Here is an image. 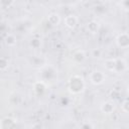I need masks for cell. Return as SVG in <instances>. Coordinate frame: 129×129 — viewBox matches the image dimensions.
Masks as SVG:
<instances>
[{"mask_svg":"<svg viewBox=\"0 0 129 129\" xmlns=\"http://www.w3.org/2000/svg\"><path fill=\"white\" fill-rule=\"evenodd\" d=\"M90 81L93 85L99 86L104 83L105 81V75L100 71H94L90 75Z\"/></svg>","mask_w":129,"mask_h":129,"instance_id":"obj_2","label":"cell"},{"mask_svg":"<svg viewBox=\"0 0 129 129\" xmlns=\"http://www.w3.org/2000/svg\"><path fill=\"white\" fill-rule=\"evenodd\" d=\"M122 110L126 113H129V99L123 101L122 103Z\"/></svg>","mask_w":129,"mask_h":129,"instance_id":"obj_15","label":"cell"},{"mask_svg":"<svg viewBox=\"0 0 129 129\" xmlns=\"http://www.w3.org/2000/svg\"><path fill=\"white\" fill-rule=\"evenodd\" d=\"M17 122L10 117H5L1 120V129H16Z\"/></svg>","mask_w":129,"mask_h":129,"instance_id":"obj_4","label":"cell"},{"mask_svg":"<svg viewBox=\"0 0 129 129\" xmlns=\"http://www.w3.org/2000/svg\"><path fill=\"white\" fill-rule=\"evenodd\" d=\"M127 66H126V62L123 60V59H117V63H116V70L115 72L116 73H122L126 70Z\"/></svg>","mask_w":129,"mask_h":129,"instance_id":"obj_11","label":"cell"},{"mask_svg":"<svg viewBox=\"0 0 129 129\" xmlns=\"http://www.w3.org/2000/svg\"><path fill=\"white\" fill-rule=\"evenodd\" d=\"M64 24H66L67 27H69V28H71V29L75 28L76 25L78 24V18H77V16L74 15V14L68 15V16L64 18Z\"/></svg>","mask_w":129,"mask_h":129,"instance_id":"obj_5","label":"cell"},{"mask_svg":"<svg viewBox=\"0 0 129 129\" xmlns=\"http://www.w3.org/2000/svg\"><path fill=\"white\" fill-rule=\"evenodd\" d=\"M46 89V86L44 84V82L40 81V82H37L34 84V92L37 94V95H41Z\"/></svg>","mask_w":129,"mask_h":129,"instance_id":"obj_9","label":"cell"},{"mask_svg":"<svg viewBox=\"0 0 129 129\" xmlns=\"http://www.w3.org/2000/svg\"><path fill=\"white\" fill-rule=\"evenodd\" d=\"M128 126H129V124H128Z\"/></svg>","mask_w":129,"mask_h":129,"instance_id":"obj_19","label":"cell"},{"mask_svg":"<svg viewBox=\"0 0 129 129\" xmlns=\"http://www.w3.org/2000/svg\"><path fill=\"white\" fill-rule=\"evenodd\" d=\"M116 63H117V59L116 58H109V59H106L104 61V67L107 71H110V72H115L116 70Z\"/></svg>","mask_w":129,"mask_h":129,"instance_id":"obj_7","label":"cell"},{"mask_svg":"<svg viewBox=\"0 0 129 129\" xmlns=\"http://www.w3.org/2000/svg\"><path fill=\"white\" fill-rule=\"evenodd\" d=\"M85 57H86V55H85V52L83 50H78L77 52H75V54L73 56L74 60H76L77 62H82L85 59Z\"/></svg>","mask_w":129,"mask_h":129,"instance_id":"obj_13","label":"cell"},{"mask_svg":"<svg viewBox=\"0 0 129 129\" xmlns=\"http://www.w3.org/2000/svg\"><path fill=\"white\" fill-rule=\"evenodd\" d=\"M114 109H115L114 104H113L112 102H109V101L104 102V103L101 105V111H102L103 113H105V114H111V113H113Z\"/></svg>","mask_w":129,"mask_h":129,"instance_id":"obj_6","label":"cell"},{"mask_svg":"<svg viewBox=\"0 0 129 129\" xmlns=\"http://www.w3.org/2000/svg\"><path fill=\"white\" fill-rule=\"evenodd\" d=\"M84 89H85V81L81 76L75 75V76L70 78V80H69V90H70L71 93L79 94V93L83 92Z\"/></svg>","mask_w":129,"mask_h":129,"instance_id":"obj_1","label":"cell"},{"mask_svg":"<svg viewBox=\"0 0 129 129\" xmlns=\"http://www.w3.org/2000/svg\"><path fill=\"white\" fill-rule=\"evenodd\" d=\"M5 43H6V45H8V46H13V45H15V44H16V37H15L13 34H11V33L7 34L6 37H5Z\"/></svg>","mask_w":129,"mask_h":129,"instance_id":"obj_12","label":"cell"},{"mask_svg":"<svg viewBox=\"0 0 129 129\" xmlns=\"http://www.w3.org/2000/svg\"><path fill=\"white\" fill-rule=\"evenodd\" d=\"M8 66H9V60H8V58L2 56L1 59H0V70H1V71H5V70L8 68Z\"/></svg>","mask_w":129,"mask_h":129,"instance_id":"obj_14","label":"cell"},{"mask_svg":"<svg viewBox=\"0 0 129 129\" xmlns=\"http://www.w3.org/2000/svg\"><path fill=\"white\" fill-rule=\"evenodd\" d=\"M116 43L121 48H126L129 46V34L126 32L120 33L116 38Z\"/></svg>","mask_w":129,"mask_h":129,"instance_id":"obj_3","label":"cell"},{"mask_svg":"<svg viewBox=\"0 0 129 129\" xmlns=\"http://www.w3.org/2000/svg\"><path fill=\"white\" fill-rule=\"evenodd\" d=\"M99 27H100V25L96 20H92L88 23V30L91 33H96L99 30Z\"/></svg>","mask_w":129,"mask_h":129,"instance_id":"obj_10","label":"cell"},{"mask_svg":"<svg viewBox=\"0 0 129 129\" xmlns=\"http://www.w3.org/2000/svg\"><path fill=\"white\" fill-rule=\"evenodd\" d=\"M127 94H128V96H129V86H128V88H127Z\"/></svg>","mask_w":129,"mask_h":129,"instance_id":"obj_18","label":"cell"},{"mask_svg":"<svg viewBox=\"0 0 129 129\" xmlns=\"http://www.w3.org/2000/svg\"><path fill=\"white\" fill-rule=\"evenodd\" d=\"M47 21L51 24V25H57L60 22V17L57 13H50L47 17Z\"/></svg>","mask_w":129,"mask_h":129,"instance_id":"obj_8","label":"cell"},{"mask_svg":"<svg viewBox=\"0 0 129 129\" xmlns=\"http://www.w3.org/2000/svg\"><path fill=\"white\" fill-rule=\"evenodd\" d=\"M80 129H94V127H93V125L90 122H84L81 125V128Z\"/></svg>","mask_w":129,"mask_h":129,"instance_id":"obj_16","label":"cell"},{"mask_svg":"<svg viewBox=\"0 0 129 129\" xmlns=\"http://www.w3.org/2000/svg\"><path fill=\"white\" fill-rule=\"evenodd\" d=\"M122 5L124 6L125 9H129V1H124V2H122Z\"/></svg>","mask_w":129,"mask_h":129,"instance_id":"obj_17","label":"cell"}]
</instances>
